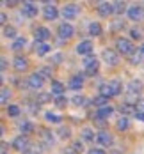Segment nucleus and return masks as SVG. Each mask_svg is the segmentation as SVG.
Returning <instances> with one entry per match:
<instances>
[{
  "instance_id": "1",
  "label": "nucleus",
  "mask_w": 144,
  "mask_h": 154,
  "mask_svg": "<svg viewBox=\"0 0 144 154\" xmlns=\"http://www.w3.org/2000/svg\"><path fill=\"white\" fill-rule=\"evenodd\" d=\"M116 50H117L119 53H123V55H128V57H132V55L135 53L133 43H132L130 39H125V37H119V39L116 41Z\"/></svg>"
},
{
  "instance_id": "2",
  "label": "nucleus",
  "mask_w": 144,
  "mask_h": 154,
  "mask_svg": "<svg viewBox=\"0 0 144 154\" xmlns=\"http://www.w3.org/2000/svg\"><path fill=\"white\" fill-rule=\"evenodd\" d=\"M128 18L132 20V21H141L144 18V7L142 5H132V7H128Z\"/></svg>"
},
{
  "instance_id": "3",
  "label": "nucleus",
  "mask_w": 144,
  "mask_h": 154,
  "mask_svg": "<svg viewBox=\"0 0 144 154\" xmlns=\"http://www.w3.org/2000/svg\"><path fill=\"white\" fill-rule=\"evenodd\" d=\"M27 82H29V87H30V89H36V91H37V89L43 87V83H45V76L37 71V73H32Z\"/></svg>"
},
{
  "instance_id": "4",
  "label": "nucleus",
  "mask_w": 144,
  "mask_h": 154,
  "mask_svg": "<svg viewBox=\"0 0 144 154\" xmlns=\"http://www.w3.org/2000/svg\"><path fill=\"white\" fill-rule=\"evenodd\" d=\"M101 57H103V60L107 62L109 66H117L119 64V55H117L116 50H103Z\"/></svg>"
},
{
  "instance_id": "5",
  "label": "nucleus",
  "mask_w": 144,
  "mask_h": 154,
  "mask_svg": "<svg viewBox=\"0 0 144 154\" xmlns=\"http://www.w3.org/2000/svg\"><path fill=\"white\" fill-rule=\"evenodd\" d=\"M57 34H59V37H61V39H69V37H73L75 29H73L69 23H61V25H59V29H57Z\"/></svg>"
},
{
  "instance_id": "6",
  "label": "nucleus",
  "mask_w": 144,
  "mask_h": 154,
  "mask_svg": "<svg viewBox=\"0 0 144 154\" xmlns=\"http://www.w3.org/2000/svg\"><path fill=\"white\" fill-rule=\"evenodd\" d=\"M61 14H62L64 20H73V18H77V14H78V7L75 4H68V5L62 7Z\"/></svg>"
},
{
  "instance_id": "7",
  "label": "nucleus",
  "mask_w": 144,
  "mask_h": 154,
  "mask_svg": "<svg viewBox=\"0 0 144 154\" xmlns=\"http://www.w3.org/2000/svg\"><path fill=\"white\" fill-rule=\"evenodd\" d=\"M29 145H30V142H29V138H27L25 135H18V137L13 140V147H14L16 151H21V152H23Z\"/></svg>"
},
{
  "instance_id": "8",
  "label": "nucleus",
  "mask_w": 144,
  "mask_h": 154,
  "mask_svg": "<svg viewBox=\"0 0 144 154\" xmlns=\"http://www.w3.org/2000/svg\"><path fill=\"white\" fill-rule=\"evenodd\" d=\"M43 16H45V20L52 21V20H55V18L59 16V11H57V7H55L53 4H46V5L43 7Z\"/></svg>"
},
{
  "instance_id": "9",
  "label": "nucleus",
  "mask_w": 144,
  "mask_h": 154,
  "mask_svg": "<svg viewBox=\"0 0 144 154\" xmlns=\"http://www.w3.org/2000/svg\"><path fill=\"white\" fill-rule=\"evenodd\" d=\"M50 30H48L46 27H37L36 30H34V37H36V41L37 43H45L46 39H50Z\"/></svg>"
},
{
  "instance_id": "10",
  "label": "nucleus",
  "mask_w": 144,
  "mask_h": 154,
  "mask_svg": "<svg viewBox=\"0 0 144 154\" xmlns=\"http://www.w3.org/2000/svg\"><path fill=\"white\" fill-rule=\"evenodd\" d=\"M112 13H116V9H114V4H109V2H101V4L98 5V14H100V16L107 18V16H110Z\"/></svg>"
},
{
  "instance_id": "11",
  "label": "nucleus",
  "mask_w": 144,
  "mask_h": 154,
  "mask_svg": "<svg viewBox=\"0 0 144 154\" xmlns=\"http://www.w3.org/2000/svg\"><path fill=\"white\" fill-rule=\"evenodd\" d=\"M21 11H23V14H25V16L34 18V16H37V5H36V4H32V2H23Z\"/></svg>"
},
{
  "instance_id": "12",
  "label": "nucleus",
  "mask_w": 144,
  "mask_h": 154,
  "mask_svg": "<svg viewBox=\"0 0 144 154\" xmlns=\"http://www.w3.org/2000/svg\"><path fill=\"white\" fill-rule=\"evenodd\" d=\"M93 51V43L91 41H82L77 45V53L78 55H91Z\"/></svg>"
},
{
  "instance_id": "13",
  "label": "nucleus",
  "mask_w": 144,
  "mask_h": 154,
  "mask_svg": "<svg viewBox=\"0 0 144 154\" xmlns=\"http://www.w3.org/2000/svg\"><path fill=\"white\" fill-rule=\"evenodd\" d=\"M96 140H98L101 145H105V147H110L112 143H114L112 135H110V133H107V131H100V133H98V137H96Z\"/></svg>"
},
{
  "instance_id": "14",
  "label": "nucleus",
  "mask_w": 144,
  "mask_h": 154,
  "mask_svg": "<svg viewBox=\"0 0 144 154\" xmlns=\"http://www.w3.org/2000/svg\"><path fill=\"white\" fill-rule=\"evenodd\" d=\"M13 64H14V69L18 71V73H23L27 67H29V62H27V59L25 57H14V60H13Z\"/></svg>"
},
{
  "instance_id": "15",
  "label": "nucleus",
  "mask_w": 144,
  "mask_h": 154,
  "mask_svg": "<svg viewBox=\"0 0 144 154\" xmlns=\"http://www.w3.org/2000/svg\"><path fill=\"white\" fill-rule=\"evenodd\" d=\"M119 112L123 113V117H128V115H137V106L135 105H128V103H123L121 106H119Z\"/></svg>"
},
{
  "instance_id": "16",
  "label": "nucleus",
  "mask_w": 144,
  "mask_h": 154,
  "mask_svg": "<svg viewBox=\"0 0 144 154\" xmlns=\"http://www.w3.org/2000/svg\"><path fill=\"white\" fill-rule=\"evenodd\" d=\"M142 82L141 80H132L130 83H128V94H133V96H137V94L142 91Z\"/></svg>"
},
{
  "instance_id": "17",
  "label": "nucleus",
  "mask_w": 144,
  "mask_h": 154,
  "mask_svg": "<svg viewBox=\"0 0 144 154\" xmlns=\"http://www.w3.org/2000/svg\"><path fill=\"white\" fill-rule=\"evenodd\" d=\"M112 113H114V108L109 106V105H107V106H103V108H98V110H96V117H98V119H103V121H105V119H109Z\"/></svg>"
},
{
  "instance_id": "18",
  "label": "nucleus",
  "mask_w": 144,
  "mask_h": 154,
  "mask_svg": "<svg viewBox=\"0 0 144 154\" xmlns=\"http://www.w3.org/2000/svg\"><path fill=\"white\" fill-rule=\"evenodd\" d=\"M41 140H43V143L45 145H48V147H52L53 145V142H55V138H53V133L52 131H48V129H41Z\"/></svg>"
},
{
  "instance_id": "19",
  "label": "nucleus",
  "mask_w": 144,
  "mask_h": 154,
  "mask_svg": "<svg viewBox=\"0 0 144 154\" xmlns=\"http://www.w3.org/2000/svg\"><path fill=\"white\" fill-rule=\"evenodd\" d=\"M34 51H36L37 57H45L48 51H50V46H48L46 43H37V41H36V45H34Z\"/></svg>"
},
{
  "instance_id": "20",
  "label": "nucleus",
  "mask_w": 144,
  "mask_h": 154,
  "mask_svg": "<svg viewBox=\"0 0 144 154\" xmlns=\"http://www.w3.org/2000/svg\"><path fill=\"white\" fill-rule=\"evenodd\" d=\"M82 85H84V78H82V75H75V76L69 80V87H71L73 91H80Z\"/></svg>"
},
{
  "instance_id": "21",
  "label": "nucleus",
  "mask_w": 144,
  "mask_h": 154,
  "mask_svg": "<svg viewBox=\"0 0 144 154\" xmlns=\"http://www.w3.org/2000/svg\"><path fill=\"white\" fill-rule=\"evenodd\" d=\"M50 92L55 94V97H57V96H62L64 85L61 83V82H57V80H52V89H50Z\"/></svg>"
},
{
  "instance_id": "22",
  "label": "nucleus",
  "mask_w": 144,
  "mask_h": 154,
  "mask_svg": "<svg viewBox=\"0 0 144 154\" xmlns=\"http://www.w3.org/2000/svg\"><path fill=\"white\" fill-rule=\"evenodd\" d=\"M52 101V92H39L36 96V105H45Z\"/></svg>"
},
{
  "instance_id": "23",
  "label": "nucleus",
  "mask_w": 144,
  "mask_h": 154,
  "mask_svg": "<svg viewBox=\"0 0 144 154\" xmlns=\"http://www.w3.org/2000/svg\"><path fill=\"white\" fill-rule=\"evenodd\" d=\"M20 131H21V135H30L32 131H34V124L30 121H23V122H20Z\"/></svg>"
},
{
  "instance_id": "24",
  "label": "nucleus",
  "mask_w": 144,
  "mask_h": 154,
  "mask_svg": "<svg viewBox=\"0 0 144 154\" xmlns=\"http://www.w3.org/2000/svg\"><path fill=\"white\" fill-rule=\"evenodd\" d=\"M109 85H110L112 94H114V96H119V94L123 92V83H121L119 80H110V82H109Z\"/></svg>"
},
{
  "instance_id": "25",
  "label": "nucleus",
  "mask_w": 144,
  "mask_h": 154,
  "mask_svg": "<svg viewBox=\"0 0 144 154\" xmlns=\"http://www.w3.org/2000/svg\"><path fill=\"white\" fill-rule=\"evenodd\" d=\"M80 137H82V140H85V142H93L94 140V131L91 128H82Z\"/></svg>"
},
{
  "instance_id": "26",
  "label": "nucleus",
  "mask_w": 144,
  "mask_h": 154,
  "mask_svg": "<svg viewBox=\"0 0 144 154\" xmlns=\"http://www.w3.org/2000/svg\"><path fill=\"white\" fill-rule=\"evenodd\" d=\"M101 25L98 23V21H93V23H89V34L91 35H94V37H98V35H101Z\"/></svg>"
},
{
  "instance_id": "27",
  "label": "nucleus",
  "mask_w": 144,
  "mask_h": 154,
  "mask_svg": "<svg viewBox=\"0 0 144 154\" xmlns=\"http://www.w3.org/2000/svg\"><path fill=\"white\" fill-rule=\"evenodd\" d=\"M98 92H100V96H105V97H112V96H114L109 83H101V85L98 87Z\"/></svg>"
},
{
  "instance_id": "28",
  "label": "nucleus",
  "mask_w": 144,
  "mask_h": 154,
  "mask_svg": "<svg viewBox=\"0 0 144 154\" xmlns=\"http://www.w3.org/2000/svg\"><path fill=\"white\" fill-rule=\"evenodd\" d=\"M107 103H109V97H105V96H96L94 99H93V105L98 108L107 106Z\"/></svg>"
},
{
  "instance_id": "29",
  "label": "nucleus",
  "mask_w": 144,
  "mask_h": 154,
  "mask_svg": "<svg viewBox=\"0 0 144 154\" xmlns=\"http://www.w3.org/2000/svg\"><path fill=\"white\" fill-rule=\"evenodd\" d=\"M45 119H46L48 122H52V124H59L61 121H62V117H61V115L52 113V112H46V113H45Z\"/></svg>"
},
{
  "instance_id": "30",
  "label": "nucleus",
  "mask_w": 144,
  "mask_h": 154,
  "mask_svg": "<svg viewBox=\"0 0 144 154\" xmlns=\"http://www.w3.org/2000/svg\"><path fill=\"white\" fill-rule=\"evenodd\" d=\"M57 135H59V138L66 140V138H69V137H71V129H69L68 126H61V128H59V131H57Z\"/></svg>"
},
{
  "instance_id": "31",
  "label": "nucleus",
  "mask_w": 144,
  "mask_h": 154,
  "mask_svg": "<svg viewBox=\"0 0 144 154\" xmlns=\"http://www.w3.org/2000/svg\"><path fill=\"white\" fill-rule=\"evenodd\" d=\"M20 112H21V108L18 106V105H9V106H7V115H9V117H18Z\"/></svg>"
},
{
  "instance_id": "32",
  "label": "nucleus",
  "mask_w": 144,
  "mask_h": 154,
  "mask_svg": "<svg viewBox=\"0 0 144 154\" xmlns=\"http://www.w3.org/2000/svg\"><path fill=\"white\" fill-rule=\"evenodd\" d=\"M98 67H100V64H98V60H96L94 64H91V66L85 67V75H87V76H94L96 73H98Z\"/></svg>"
},
{
  "instance_id": "33",
  "label": "nucleus",
  "mask_w": 144,
  "mask_h": 154,
  "mask_svg": "<svg viewBox=\"0 0 144 154\" xmlns=\"http://www.w3.org/2000/svg\"><path fill=\"white\" fill-rule=\"evenodd\" d=\"M9 97H11V89H9V87H2V96H0L2 105H5V103L9 101Z\"/></svg>"
},
{
  "instance_id": "34",
  "label": "nucleus",
  "mask_w": 144,
  "mask_h": 154,
  "mask_svg": "<svg viewBox=\"0 0 144 154\" xmlns=\"http://www.w3.org/2000/svg\"><path fill=\"white\" fill-rule=\"evenodd\" d=\"M4 37H11V39H14L16 37V29L14 27H11V25H5V27H4Z\"/></svg>"
},
{
  "instance_id": "35",
  "label": "nucleus",
  "mask_w": 144,
  "mask_h": 154,
  "mask_svg": "<svg viewBox=\"0 0 144 154\" xmlns=\"http://www.w3.org/2000/svg\"><path fill=\"white\" fill-rule=\"evenodd\" d=\"M71 101H73V105H75V106H84V105H89V101H87L84 96H78V94H77Z\"/></svg>"
},
{
  "instance_id": "36",
  "label": "nucleus",
  "mask_w": 144,
  "mask_h": 154,
  "mask_svg": "<svg viewBox=\"0 0 144 154\" xmlns=\"http://www.w3.org/2000/svg\"><path fill=\"white\" fill-rule=\"evenodd\" d=\"M128 126H130V122H128V117H121V119L117 121V124H116V128H117L119 131H125V129H128Z\"/></svg>"
},
{
  "instance_id": "37",
  "label": "nucleus",
  "mask_w": 144,
  "mask_h": 154,
  "mask_svg": "<svg viewBox=\"0 0 144 154\" xmlns=\"http://www.w3.org/2000/svg\"><path fill=\"white\" fill-rule=\"evenodd\" d=\"M53 103H55V106H59V108H66L68 97H66V96H57V97L53 99Z\"/></svg>"
},
{
  "instance_id": "38",
  "label": "nucleus",
  "mask_w": 144,
  "mask_h": 154,
  "mask_svg": "<svg viewBox=\"0 0 144 154\" xmlns=\"http://www.w3.org/2000/svg\"><path fill=\"white\" fill-rule=\"evenodd\" d=\"M69 149H71L75 154H80L82 151H84V143H82L80 140H75V142L71 143V147H69Z\"/></svg>"
},
{
  "instance_id": "39",
  "label": "nucleus",
  "mask_w": 144,
  "mask_h": 154,
  "mask_svg": "<svg viewBox=\"0 0 144 154\" xmlns=\"http://www.w3.org/2000/svg\"><path fill=\"white\" fill-rule=\"evenodd\" d=\"M25 45H27V39H25V37H18L14 43H13V50H14V51H18L20 48H23Z\"/></svg>"
},
{
  "instance_id": "40",
  "label": "nucleus",
  "mask_w": 144,
  "mask_h": 154,
  "mask_svg": "<svg viewBox=\"0 0 144 154\" xmlns=\"http://www.w3.org/2000/svg\"><path fill=\"white\" fill-rule=\"evenodd\" d=\"M23 154H41V149H39V145H34V143H30V145L23 151Z\"/></svg>"
},
{
  "instance_id": "41",
  "label": "nucleus",
  "mask_w": 144,
  "mask_h": 154,
  "mask_svg": "<svg viewBox=\"0 0 144 154\" xmlns=\"http://www.w3.org/2000/svg\"><path fill=\"white\" fill-rule=\"evenodd\" d=\"M114 9H116V14H123L126 11V4L125 2H116L114 4Z\"/></svg>"
},
{
  "instance_id": "42",
  "label": "nucleus",
  "mask_w": 144,
  "mask_h": 154,
  "mask_svg": "<svg viewBox=\"0 0 144 154\" xmlns=\"http://www.w3.org/2000/svg\"><path fill=\"white\" fill-rule=\"evenodd\" d=\"M141 59H142V57H141V50H139V51H135V53H133V55L130 57V64H133V66H137V64L141 62Z\"/></svg>"
},
{
  "instance_id": "43",
  "label": "nucleus",
  "mask_w": 144,
  "mask_h": 154,
  "mask_svg": "<svg viewBox=\"0 0 144 154\" xmlns=\"http://www.w3.org/2000/svg\"><path fill=\"white\" fill-rule=\"evenodd\" d=\"M94 62H96V57H94V55H87V57L84 59V66L87 67V66H91V64H94Z\"/></svg>"
},
{
  "instance_id": "44",
  "label": "nucleus",
  "mask_w": 144,
  "mask_h": 154,
  "mask_svg": "<svg viewBox=\"0 0 144 154\" xmlns=\"http://www.w3.org/2000/svg\"><path fill=\"white\" fill-rule=\"evenodd\" d=\"M61 60H62V55H61V53H55V55L52 57V64H61Z\"/></svg>"
},
{
  "instance_id": "45",
  "label": "nucleus",
  "mask_w": 144,
  "mask_h": 154,
  "mask_svg": "<svg viewBox=\"0 0 144 154\" xmlns=\"http://www.w3.org/2000/svg\"><path fill=\"white\" fill-rule=\"evenodd\" d=\"M39 73L46 78V76H50V75H52V67H41V71H39Z\"/></svg>"
},
{
  "instance_id": "46",
  "label": "nucleus",
  "mask_w": 144,
  "mask_h": 154,
  "mask_svg": "<svg viewBox=\"0 0 144 154\" xmlns=\"http://www.w3.org/2000/svg\"><path fill=\"white\" fill-rule=\"evenodd\" d=\"M132 37H133V39H141V37H142V32L141 30H132Z\"/></svg>"
},
{
  "instance_id": "47",
  "label": "nucleus",
  "mask_w": 144,
  "mask_h": 154,
  "mask_svg": "<svg viewBox=\"0 0 144 154\" xmlns=\"http://www.w3.org/2000/svg\"><path fill=\"white\" fill-rule=\"evenodd\" d=\"M135 106H137V110H139V112H144V99H139Z\"/></svg>"
},
{
  "instance_id": "48",
  "label": "nucleus",
  "mask_w": 144,
  "mask_h": 154,
  "mask_svg": "<svg viewBox=\"0 0 144 154\" xmlns=\"http://www.w3.org/2000/svg\"><path fill=\"white\" fill-rule=\"evenodd\" d=\"M87 154H105V151H101V149H91Z\"/></svg>"
},
{
  "instance_id": "49",
  "label": "nucleus",
  "mask_w": 144,
  "mask_h": 154,
  "mask_svg": "<svg viewBox=\"0 0 144 154\" xmlns=\"http://www.w3.org/2000/svg\"><path fill=\"white\" fill-rule=\"evenodd\" d=\"M96 124H98L100 128H105V121H103V119H98V117H96Z\"/></svg>"
},
{
  "instance_id": "50",
  "label": "nucleus",
  "mask_w": 144,
  "mask_h": 154,
  "mask_svg": "<svg viewBox=\"0 0 144 154\" xmlns=\"http://www.w3.org/2000/svg\"><path fill=\"white\" fill-rule=\"evenodd\" d=\"M4 4H5V5H11V7H13V5H18L16 0H7V2H4Z\"/></svg>"
},
{
  "instance_id": "51",
  "label": "nucleus",
  "mask_w": 144,
  "mask_h": 154,
  "mask_svg": "<svg viewBox=\"0 0 144 154\" xmlns=\"http://www.w3.org/2000/svg\"><path fill=\"white\" fill-rule=\"evenodd\" d=\"M0 23H4V25H5V23H7V16L4 14V13H2V14H0Z\"/></svg>"
},
{
  "instance_id": "52",
  "label": "nucleus",
  "mask_w": 144,
  "mask_h": 154,
  "mask_svg": "<svg viewBox=\"0 0 144 154\" xmlns=\"http://www.w3.org/2000/svg\"><path fill=\"white\" fill-rule=\"evenodd\" d=\"M5 69H7V59L2 57V71H5Z\"/></svg>"
},
{
  "instance_id": "53",
  "label": "nucleus",
  "mask_w": 144,
  "mask_h": 154,
  "mask_svg": "<svg viewBox=\"0 0 144 154\" xmlns=\"http://www.w3.org/2000/svg\"><path fill=\"white\" fill-rule=\"evenodd\" d=\"M135 117H137L139 121H142V122H144V112H137V115H135Z\"/></svg>"
},
{
  "instance_id": "54",
  "label": "nucleus",
  "mask_w": 144,
  "mask_h": 154,
  "mask_svg": "<svg viewBox=\"0 0 144 154\" xmlns=\"http://www.w3.org/2000/svg\"><path fill=\"white\" fill-rule=\"evenodd\" d=\"M7 151V143L5 142H2V152H5Z\"/></svg>"
},
{
  "instance_id": "55",
  "label": "nucleus",
  "mask_w": 144,
  "mask_h": 154,
  "mask_svg": "<svg viewBox=\"0 0 144 154\" xmlns=\"http://www.w3.org/2000/svg\"><path fill=\"white\" fill-rule=\"evenodd\" d=\"M61 154H75V152H73L71 149H66V151H62V152H61Z\"/></svg>"
},
{
  "instance_id": "56",
  "label": "nucleus",
  "mask_w": 144,
  "mask_h": 154,
  "mask_svg": "<svg viewBox=\"0 0 144 154\" xmlns=\"http://www.w3.org/2000/svg\"><path fill=\"white\" fill-rule=\"evenodd\" d=\"M139 50H141V53H144V43H142V46L139 48Z\"/></svg>"
}]
</instances>
